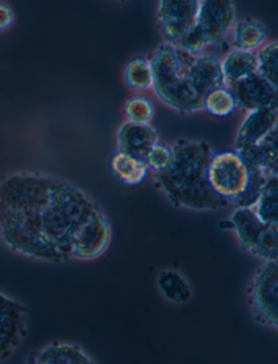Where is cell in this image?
Returning <instances> with one entry per match:
<instances>
[{
    "mask_svg": "<svg viewBox=\"0 0 278 364\" xmlns=\"http://www.w3.org/2000/svg\"><path fill=\"white\" fill-rule=\"evenodd\" d=\"M277 45L276 41L265 43L255 53L257 73L260 74L274 86H277Z\"/></svg>",
    "mask_w": 278,
    "mask_h": 364,
    "instance_id": "cell-22",
    "label": "cell"
},
{
    "mask_svg": "<svg viewBox=\"0 0 278 364\" xmlns=\"http://www.w3.org/2000/svg\"><path fill=\"white\" fill-rule=\"evenodd\" d=\"M14 22V12L9 6L0 3V32L7 30Z\"/></svg>",
    "mask_w": 278,
    "mask_h": 364,
    "instance_id": "cell-26",
    "label": "cell"
},
{
    "mask_svg": "<svg viewBox=\"0 0 278 364\" xmlns=\"http://www.w3.org/2000/svg\"><path fill=\"white\" fill-rule=\"evenodd\" d=\"M278 108L248 111L237 131L235 151L242 152L277 129Z\"/></svg>",
    "mask_w": 278,
    "mask_h": 364,
    "instance_id": "cell-10",
    "label": "cell"
},
{
    "mask_svg": "<svg viewBox=\"0 0 278 364\" xmlns=\"http://www.w3.org/2000/svg\"><path fill=\"white\" fill-rule=\"evenodd\" d=\"M249 171H250V176H249V182L246 189L240 197H237L232 201V205H234L236 208H252L260 197L269 178L272 176H269V174L265 173L263 171L257 170V168H249Z\"/></svg>",
    "mask_w": 278,
    "mask_h": 364,
    "instance_id": "cell-23",
    "label": "cell"
},
{
    "mask_svg": "<svg viewBox=\"0 0 278 364\" xmlns=\"http://www.w3.org/2000/svg\"><path fill=\"white\" fill-rule=\"evenodd\" d=\"M156 286L162 296L173 304H187L193 298L191 284L182 273L174 269H166L159 273Z\"/></svg>",
    "mask_w": 278,
    "mask_h": 364,
    "instance_id": "cell-17",
    "label": "cell"
},
{
    "mask_svg": "<svg viewBox=\"0 0 278 364\" xmlns=\"http://www.w3.org/2000/svg\"><path fill=\"white\" fill-rule=\"evenodd\" d=\"M193 55L164 42L152 55V85L160 102L181 114L203 111V97L193 87L189 74Z\"/></svg>",
    "mask_w": 278,
    "mask_h": 364,
    "instance_id": "cell-3",
    "label": "cell"
},
{
    "mask_svg": "<svg viewBox=\"0 0 278 364\" xmlns=\"http://www.w3.org/2000/svg\"><path fill=\"white\" fill-rule=\"evenodd\" d=\"M201 0H158L159 26L166 42L177 41L195 24Z\"/></svg>",
    "mask_w": 278,
    "mask_h": 364,
    "instance_id": "cell-8",
    "label": "cell"
},
{
    "mask_svg": "<svg viewBox=\"0 0 278 364\" xmlns=\"http://www.w3.org/2000/svg\"><path fill=\"white\" fill-rule=\"evenodd\" d=\"M232 32V47L240 50L255 53L265 44L267 30L262 22L257 18H246L234 24Z\"/></svg>",
    "mask_w": 278,
    "mask_h": 364,
    "instance_id": "cell-15",
    "label": "cell"
},
{
    "mask_svg": "<svg viewBox=\"0 0 278 364\" xmlns=\"http://www.w3.org/2000/svg\"><path fill=\"white\" fill-rule=\"evenodd\" d=\"M224 85L226 87L257 72V57L251 51L232 49L222 59Z\"/></svg>",
    "mask_w": 278,
    "mask_h": 364,
    "instance_id": "cell-16",
    "label": "cell"
},
{
    "mask_svg": "<svg viewBox=\"0 0 278 364\" xmlns=\"http://www.w3.org/2000/svg\"><path fill=\"white\" fill-rule=\"evenodd\" d=\"M172 160V148L169 145L156 143L148 152L147 162L148 168L152 172H160L168 168Z\"/></svg>",
    "mask_w": 278,
    "mask_h": 364,
    "instance_id": "cell-25",
    "label": "cell"
},
{
    "mask_svg": "<svg viewBox=\"0 0 278 364\" xmlns=\"http://www.w3.org/2000/svg\"><path fill=\"white\" fill-rule=\"evenodd\" d=\"M168 168L152 172L154 184L173 205L195 211H216L232 205L218 196L209 181L213 148L205 141L180 139L171 145Z\"/></svg>",
    "mask_w": 278,
    "mask_h": 364,
    "instance_id": "cell-2",
    "label": "cell"
},
{
    "mask_svg": "<svg viewBox=\"0 0 278 364\" xmlns=\"http://www.w3.org/2000/svg\"><path fill=\"white\" fill-rule=\"evenodd\" d=\"M237 109L236 100L230 88L226 86L210 90L203 98V110L216 118L230 116Z\"/></svg>",
    "mask_w": 278,
    "mask_h": 364,
    "instance_id": "cell-20",
    "label": "cell"
},
{
    "mask_svg": "<svg viewBox=\"0 0 278 364\" xmlns=\"http://www.w3.org/2000/svg\"><path fill=\"white\" fill-rule=\"evenodd\" d=\"M236 22L234 0H201L193 28L207 46L220 44L232 32Z\"/></svg>",
    "mask_w": 278,
    "mask_h": 364,
    "instance_id": "cell-7",
    "label": "cell"
},
{
    "mask_svg": "<svg viewBox=\"0 0 278 364\" xmlns=\"http://www.w3.org/2000/svg\"><path fill=\"white\" fill-rule=\"evenodd\" d=\"M189 74L193 87L205 98L210 90L224 85L222 59L211 53L193 55L189 63Z\"/></svg>",
    "mask_w": 278,
    "mask_h": 364,
    "instance_id": "cell-12",
    "label": "cell"
},
{
    "mask_svg": "<svg viewBox=\"0 0 278 364\" xmlns=\"http://www.w3.org/2000/svg\"><path fill=\"white\" fill-rule=\"evenodd\" d=\"M124 81L129 88L137 92L151 88L152 69L150 60L143 57L132 59L125 67Z\"/></svg>",
    "mask_w": 278,
    "mask_h": 364,
    "instance_id": "cell-21",
    "label": "cell"
},
{
    "mask_svg": "<svg viewBox=\"0 0 278 364\" xmlns=\"http://www.w3.org/2000/svg\"><path fill=\"white\" fill-rule=\"evenodd\" d=\"M28 362L36 364H90L94 360L75 343H53L30 357Z\"/></svg>",
    "mask_w": 278,
    "mask_h": 364,
    "instance_id": "cell-14",
    "label": "cell"
},
{
    "mask_svg": "<svg viewBox=\"0 0 278 364\" xmlns=\"http://www.w3.org/2000/svg\"><path fill=\"white\" fill-rule=\"evenodd\" d=\"M0 236L22 256L63 263L102 256L111 225L102 207L76 185L20 172L0 183Z\"/></svg>",
    "mask_w": 278,
    "mask_h": 364,
    "instance_id": "cell-1",
    "label": "cell"
},
{
    "mask_svg": "<svg viewBox=\"0 0 278 364\" xmlns=\"http://www.w3.org/2000/svg\"><path fill=\"white\" fill-rule=\"evenodd\" d=\"M111 168L115 176L127 185H138L147 176V164L127 152L117 151L111 160Z\"/></svg>",
    "mask_w": 278,
    "mask_h": 364,
    "instance_id": "cell-18",
    "label": "cell"
},
{
    "mask_svg": "<svg viewBox=\"0 0 278 364\" xmlns=\"http://www.w3.org/2000/svg\"><path fill=\"white\" fill-rule=\"evenodd\" d=\"M238 154L244 158L249 168L263 171L269 176H277V129L272 131L255 145Z\"/></svg>",
    "mask_w": 278,
    "mask_h": 364,
    "instance_id": "cell-13",
    "label": "cell"
},
{
    "mask_svg": "<svg viewBox=\"0 0 278 364\" xmlns=\"http://www.w3.org/2000/svg\"><path fill=\"white\" fill-rule=\"evenodd\" d=\"M248 164L237 151L214 154L209 166V181L218 196L232 201L240 197L249 182Z\"/></svg>",
    "mask_w": 278,
    "mask_h": 364,
    "instance_id": "cell-5",
    "label": "cell"
},
{
    "mask_svg": "<svg viewBox=\"0 0 278 364\" xmlns=\"http://www.w3.org/2000/svg\"><path fill=\"white\" fill-rule=\"evenodd\" d=\"M261 221L278 228V181L277 176L269 178L260 197L252 207Z\"/></svg>",
    "mask_w": 278,
    "mask_h": 364,
    "instance_id": "cell-19",
    "label": "cell"
},
{
    "mask_svg": "<svg viewBox=\"0 0 278 364\" xmlns=\"http://www.w3.org/2000/svg\"><path fill=\"white\" fill-rule=\"evenodd\" d=\"M228 88L234 95L237 108L246 111L278 108L277 86L269 83L257 72L232 84Z\"/></svg>",
    "mask_w": 278,
    "mask_h": 364,
    "instance_id": "cell-9",
    "label": "cell"
},
{
    "mask_svg": "<svg viewBox=\"0 0 278 364\" xmlns=\"http://www.w3.org/2000/svg\"><path fill=\"white\" fill-rule=\"evenodd\" d=\"M230 220L245 252L264 261L277 260L278 228L261 221L252 208L237 207Z\"/></svg>",
    "mask_w": 278,
    "mask_h": 364,
    "instance_id": "cell-4",
    "label": "cell"
},
{
    "mask_svg": "<svg viewBox=\"0 0 278 364\" xmlns=\"http://www.w3.org/2000/svg\"><path fill=\"white\" fill-rule=\"evenodd\" d=\"M124 113L129 122L150 123L154 116V104L144 96H134L125 102Z\"/></svg>",
    "mask_w": 278,
    "mask_h": 364,
    "instance_id": "cell-24",
    "label": "cell"
},
{
    "mask_svg": "<svg viewBox=\"0 0 278 364\" xmlns=\"http://www.w3.org/2000/svg\"><path fill=\"white\" fill-rule=\"evenodd\" d=\"M278 264L265 261L251 279L248 289L249 304L257 322L277 330Z\"/></svg>",
    "mask_w": 278,
    "mask_h": 364,
    "instance_id": "cell-6",
    "label": "cell"
},
{
    "mask_svg": "<svg viewBox=\"0 0 278 364\" xmlns=\"http://www.w3.org/2000/svg\"><path fill=\"white\" fill-rule=\"evenodd\" d=\"M117 151L146 161L148 152L159 143L158 132L150 123H123L117 131ZM147 164V162H146Z\"/></svg>",
    "mask_w": 278,
    "mask_h": 364,
    "instance_id": "cell-11",
    "label": "cell"
}]
</instances>
